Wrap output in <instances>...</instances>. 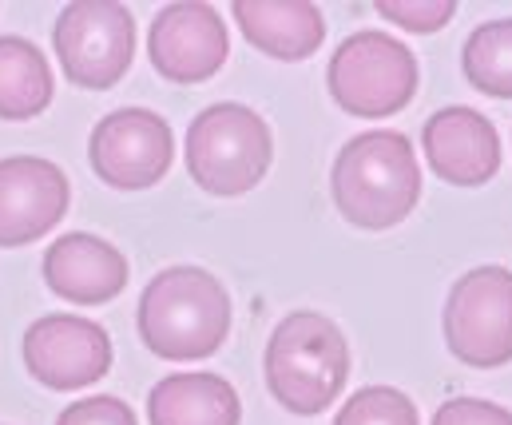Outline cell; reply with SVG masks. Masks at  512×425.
Returning a JSON list of instances; mask_svg holds the SVG:
<instances>
[{
	"mask_svg": "<svg viewBox=\"0 0 512 425\" xmlns=\"http://www.w3.org/2000/svg\"><path fill=\"white\" fill-rule=\"evenodd\" d=\"M421 151L437 179L453 187H485L501 171V136L477 108H441L421 128Z\"/></svg>",
	"mask_w": 512,
	"mask_h": 425,
	"instance_id": "cell-12",
	"label": "cell"
},
{
	"mask_svg": "<svg viewBox=\"0 0 512 425\" xmlns=\"http://www.w3.org/2000/svg\"><path fill=\"white\" fill-rule=\"evenodd\" d=\"M334 425H417V406L393 386H366L350 394Z\"/></svg>",
	"mask_w": 512,
	"mask_h": 425,
	"instance_id": "cell-18",
	"label": "cell"
},
{
	"mask_svg": "<svg viewBox=\"0 0 512 425\" xmlns=\"http://www.w3.org/2000/svg\"><path fill=\"white\" fill-rule=\"evenodd\" d=\"M334 207L362 231H389L421 199V167L413 143L393 128L362 132L346 143L330 167Z\"/></svg>",
	"mask_w": 512,
	"mask_h": 425,
	"instance_id": "cell-2",
	"label": "cell"
},
{
	"mask_svg": "<svg viewBox=\"0 0 512 425\" xmlns=\"http://www.w3.org/2000/svg\"><path fill=\"white\" fill-rule=\"evenodd\" d=\"M56 60L64 76L80 88L104 92L124 80L135 56V20L116 0H76L64 4L52 28Z\"/></svg>",
	"mask_w": 512,
	"mask_h": 425,
	"instance_id": "cell-7",
	"label": "cell"
},
{
	"mask_svg": "<svg viewBox=\"0 0 512 425\" xmlns=\"http://www.w3.org/2000/svg\"><path fill=\"white\" fill-rule=\"evenodd\" d=\"M231 16L258 52L274 60H306L326 36V20L310 0H235Z\"/></svg>",
	"mask_w": 512,
	"mask_h": 425,
	"instance_id": "cell-14",
	"label": "cell"
},
{
	"mask_svg": "<svg viewBox=\"0 0 512 425\" xmlns=\"http://www.w3.org/2000/svg\"><path fill=\"white\" fill-rule=\"evenodd\" d=\"M52 68L24 36H0V120H32L52 104Z\"/></svg>",
	"mask_w": 512,
	"mask_h": 425,
	"instance_id": "cell-16",
	"label": "cell"
},
{
	"mask_svg": "<svg viewBox=\"0 0 512 425\" xmlns=\"http://www.w3.org/2000/svg\"><path fill=\"white\" fill-rule=\"evenodd\" d=\"M445 346L473 370H497L512 362V271L473 267L449 286L441 314Z\"/></svg>",
	"mask_w": 512,
	"mask_h": 425,
	"instance_id": "cell-6",
	"label": "cell"
},
{
	"mask_svg": "<svg viewBox=\"0 0 512 425\" xmlns=\"http://www.w3.org/2000/svg\"><path fill=\"white\" fill-rule=\"evenodd\" d=\"M461 68L477 92L493 100H512V16L485 20L481 28L469 32L461 48Z\"/></svg>",
	"mask_w": 512,
	"mask_h": 425,
	"instance_id": "cell-17",
	"label": "cell"
},
{
	"mask_svg": "<svg viewBox=\"0 0 512 425\" xmlns=\"http://www.w3.org/2000/svg\"><path fill=\"white\" fill-rule=\"evenodd\" d=\"M187 171L207 195H247L274 159L266 120L247 104H211L187 128Z\"/></svg>",
	"mask_w": 512,
	"mask_h": 425,
	"instance_id": "cell-4",
	"label": "cell"
},
{
	"mask_svg": "<svg viewBox=\"0 0 512 425\" xmlns=\"http://www.w3.org/2000/svg\"><path fill=\"white\" fill-rule=\"evenodd\" d=\"M262 374L270 398L286 414L314 418L338 402L350 378V346L334 318L318 310H294L274 326Z\"/></svg>",
	"mask_w": 512,
	"mask_h": 425,
	"instance_id": "cell-3",
	"label": "cell"
},
{
	"mask_svg": "<svg viewBox=\"0 0 512 425\" xmlns=\"http://www.w3.org/2000/svg\"><path fill=\"white\" fill-rule=\"evenodd\" d=\"M453 12H457L453 0H382L378 4L382 20L397 24V28H409V32H421V36L445 28L453 20Z\"/></svg>",
	"mask_w": 512,
	"mask_h": 425,
	"instance_id": "cell-19",
	"label": "cell"
},
{
	"mask_svg": "<svg viewBox=\"0 0 512 425\" xmlns=\"http://www.w3.org/2000/svg\"><path fill=\"white\" fill-rule=\"evenodd\" d=\"M433 425H512V410L485 398H449L433 414Z\"/></svg>",
	"mask_w": 512,
	"mask_h": 425,
	"instance_id": "cell-21",
	"label": "cell"
},
{
	"mask_svg": "<svg viewBox=\"0 0 512 425\" xmlns=\"http://www.w3.org/2000/svg\"><path fill=\"white\" fill-rule=\"evenodd\" d=\"M24 366L48 390H84L112 370V338L80 314H48L24 330Z\"/></svg>",
	"mask_w": 512,
	"mask_h": 425,
	"instance_id": "cell-8",
	"label": "cell"
},
{
	"mask_svg": "<svg viewBox=\"0 0 512 425\" xmlns=\"http://www.w3.org/2000/svg\"><path fill=\"white\" fill-rule=\"evenodd\" d=\"M68 211V175L52 159H0V247L44 239Z\"/></svg>",
	"mask_w": 512,
	"mask_h": 425,
	"instance_id": "cell-11",
	"label": "cell"
},
{
	"mask_svg": "<svg viewBox=\"0 0 512 425\" xmlns=\"http://www.w3.org/2000/svg\"><path fill=\"white\" fill-rule=\"evenodd\" d=\"M44 283L68 302L100 306L128 286V259L100 235H60L44 251Z\"/></svg>",
	"mask_w": 512,
	"mask_h": 425,
	"instance_id": "cell-13",
	"label": "cell"
},
{
	"mask_svg": "<svg viewBox=\"0 0 512 425\" xmlns=\"http://www.w3.org/2000/svg\"><path fill=\"white\" fill-rule=\"evenodd\" d=\"M171 155H175V136L167 120L147 108H120L104 116L88 143L92 171L116 191L155 187L171 171Z\"/></svg>",
	"mask_w": 512,
	"mask_h": 425,
	"instance_id": "cell-9",
	"label": "cell"
},
{
	"mask_svg": "<svg viewBox=\"0 0 512 425\" xmlns=\"http://www.w3.org/2000/svg\"><path fill=\"white\" fill-rule=\"evenodd\" d=\"M326 88L342 112L358 120H389L417 92V56L389 32H354L330 56Z\"/></svg>",
	"mask_w": 512,
	"mask_h": 425,
	"instance_id": "cell-5",
	"label": "cell"
},
{
	"mask_svg": "<svg viewBox=\"0 0 512 425\" xmlns=\"http://www.w3.org/2000/svg\"><path fill=\"white\" fill-rule=\"evenodd\" d=\"M231 52V36L223 28L219 8L203 0H183L159 8L147 32L151 68L171 84H203L211 80Z\"/></svg>",
	"mask_w": 512,
	"mask_h": 425,
	"instance_id": "cell-10",
	"label": "cell"
},
{
	"mask_svg": "<svg viewBox=\"0 0 512 425\" xmlns=\"http://www.w3.org/2000/svg\"><path fill=\"white\" fill-rule=\"evenodd\" d=\"M56 425H139L131 414L128 402L120 398H108V394H96V398H84V402H72Z\"/></svg>",
	"mask_w": 512,
	"mask_h": 425,
	"instance_id": "cell-20",
	"label": "cell"
},
{
	"mask_svg": "<svg viewBox=\"0 0 512 425\" xmlns=\"http://www.w3.org/2000/svg\"><path fill=\"white\" fill-rule=\"evenodd\" d=\"M139 338L167 362L211 358L231 334V294L203 267H167L139 294Z\"/></svg>",
	"mask_w": 512,
	"mask_h": 425,
	"instance_id": "cell-1",
	"label": "cell"
},
{
	"mask_svg": "<svg viewBox=\"0 0 512 425\" xmlns=\"http://www.w3.org/2000/svg\"><path fill=\"white\" fill-rule=\"evenodd\" d=\"M239 418V394L219 374H171L147 394L151 425H239Z\"/></svg>",
	"mask_w": 512,
	"mask_h": 425,
	"instance_id": "cell-15",
	"label": "cell"
}]
</instances>
